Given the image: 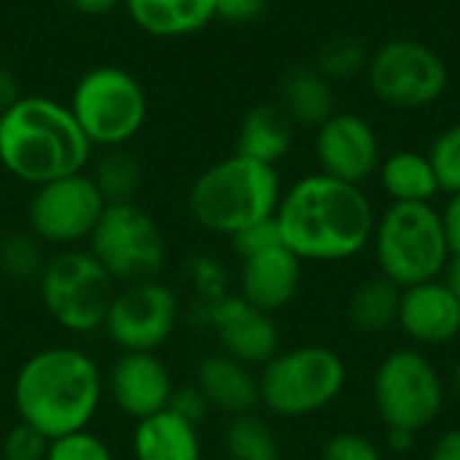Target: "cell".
<instances>
[{
  "label": "cell",
  "mask_w": 460,
  "mask_h": 460,
  "mask_svg": "<svg viewBox=\"0 0 460 460\" xmlns=\"http://www.w3.org/2000/svg\"><path fill=\"white\" fill-rule=\"evenodd\" d=\"M275 224L302 261H348L372 245L377 213L364 186L310 172L283 189Z\"/></svg>",
  "instance_id": "6da1fadb"
},
{
  "label": "cell",
  "mask_w": 460,
  "mask_h": 460,
  "mask_svg": "<svg viewBox=\"0 0 460 460\" xmlns=\"http://www.w3.org/2000/svg\"><path fill=\"white\" fill-rule=\"evenodd\" d=\"M372 251L380 275L399 288L442 278L453 259L434 202H391L377 216Z\"/></svg>",
  "instance_id": "5b68a950"
},
{
  "label": "cell",
  "mask_w": 460,
  "mask_h": 460,
  "mask_svg": "<svg viewBox=\"0 0 460 460\" xmlns=\"http://www.w3.org/2000/svg\"><path fill=\"white\" fill-rule=\"evenodd\" d=\"M46 460H116V456L100 434H94L92 429H81L49 439Z\"/></svg>",
  "instance_id": "4dcf8cb0"
},
{
  "label": "cell",
  "mask_w": 460,
  "mask_h": 460,
  "mask_svg": "<svg viewBox=\"0 0 460 460\" xmlns=\"http://www.w3.org/2000/svg\"><path fill=\"white\" fill-rule=\"evenodd\" d=\"M321 460H385V456L375 439L356 431H342L326 439Z\"/></svg>",
  "instance_id": "836d02e7"
},
{
  "label": "cell",
  "mask_w": 460,
  "mask_h": 460,
  "mask_svg": "<svg viewBox=\"0 0 460 460\" xmlns=\"http://www.w3.org/2000/svg\"><path fill=\"white\" fill-rule=\"evenodd\" d=\"M429 159L437 170L439 178V189L442 194H458L460 191V121L450 124L447 129H442L431 148H429Z\"/></svg>",
  "instance_id": "f546056e"
},
{
  "label": "cell",
  "mask_w": 460,
  "mask_h": 460,
  "mask_svg": "<svg viewBox=\"0 0 460 460\" xmlns=\"http://www.w3.org/2000/svg\"><path fill=\"white\" fill-rule=\"evenodd\" d=\"M135 460H202V434L170 410H162L135 423L132 431Z\"/></svg>",
  "instance_id": "7402d4cb"
},
{
  "label": "cell",
  "mask_w": 460,
  "mask_h": 460,
  "mask_svg": "<svg viewBox=\"0 0 460 460\" xmlns=\"http://www.w3.org/2000/svg\"><path fill=\"white\" fill-rule=\"evenodd\" d=\"M35 288L46 315L62 332L89 337L102 332L119 283L89 248H62L49 253Z\"/></svg>",
  "instance_id": "52a82bcc"
},
{
  "label": "cell",
  "mask_w": 460,
  "mask_h": 460,
  "mask_svg": "<svg viewBox=\"0 0 460 460\" xmlns=\"http://www.w3.org/2000/svg\"><path fill=\"white\" fill-rule=\"evenodd\" d=\"M186 280L199 294V302H213V299H221L229 294L226 291L229 288V272H226L224 261L216 256H208V253L194 256L186 264Z\"/></svg>",
  "instance_id": "1f68e13d"
},
{
  "label": "cell",
  "mask_w": 460,
  "mask_h": 460,
  "mask_svg": "<svg viewBox=\"0 0 460 460\" xmlns=\"http://www.w3.org/2000/svg\"><path fill=\"white\" fill-rule=\"evenodd\" d=\"M86 172L105 205L137 202V194L143 189V162L129 151V146L102 148L100 156H92Z\"/></svg>",
  "instance_id": "484cf974"
},
{
  "label": "cell",
  "mask_w": 460,
  "mask_h": 460,
  "mask_svg": "<svg viewBox=\"0 0 460 460\" xmlns=\"http://www.w3.org/2000/svg\"><path fill=\"white\" fill-rule=\"evenodd\" d=\"M175 388L170 367L156 353H119L105 372V396L132 423L167 410Z\"/></svg>",
  "instance_id": "2e32d148"
},
{
  "label": "cell",
  "mask_w": 460,
  "mask_h": 460,
  "mask_svg": "<svg viewBox=\"0 0 460 460\" xmlns=\"http://www.w3.org/2000/svg\"><path fill=\"white\" fill-rule=\"evenodd\" d=\"M105 399V372L75 345L35 350L11 385L16 420L38 429L46 439L89 429Z\"/></svg>",
  "instance_id": "7a4b0ae2"
},
{
  "label": "cell",
  "mask_w": 460,
  "mask_h": 460,
  "mask_svg": "<svg viewBox=\"0 0 460 460\" xmlns=\"http://www.w3.org/2000/svg\"><path fill=\"white\" fill-rule=\"evenodd\" d=\"M194 385L202 391L213 412L237 418L259 407V372L221 350L199 358L194 369Z\"/></svg>",
  "instance_id": "d6986e66"
},
{
  "label": "cell",
  "mask_w": 460,
  "mask_h": 460,
  "mask_svg": "<svg viewBox=\"0 0 460 460\" xmlns=\"http://www.w3.org/2000/svg\"><path fill=\"white\" fill-rule=\"evenodd\" d=\"M429 460H460V429L445 431L434 442V447L429 453Z\"/></svg>",
  "instance_id": "f35d334b"
},
{
  "label": "cell",
  "mask_w": 460,
  "mask_h": 460,
  "mask_svg": "<svg viewBox=\"0 0 460 460\" xmlns=\"http://www.w3.org/2000/svg\"><path fill=\"white\" fill-rule=\"evenodd\" d=\"M415 437L418 434H410V431H388V447L399 456L410 453L415 447Z\"/></svg>",
  "instance_id": "b9f144b4"
},
{
  "label": "cell",
  "mask_w": 460,
  "mask_h": 460,
  "mask_svg": "<svg viewBox=\"0 0 460 460\" xmlns=\"http://www.w3.org/2000/svg\"><path fill=\"white\" fill-rule=\"evenodd\" d=\"M49 253L30 229L0 234V275L11 283H38Z\"/></svg>",
  "instance_id": "83f0119b"
},
{
  "label": "cell",
  "mask_w": 460,
  "mask_h": 460,
  "mask_svg": "<svg viewBox=\"0 0 460 460\" xmlns=\"http://www.w3.org/2000/svg\"><path fill=\"white\" fill-rule=\"evenodd\" d=\"M399 326L420 348L450 345L460 337L458 296L442 278L402 288Z\"/></svg>",
  "instance_id": "e0dca14e"
},
{
  "label": "cell",
  "mask_w": 460,
  "mask_h": 460,
  "mask_svg": "<svg viewBox=\"0 0 460 460\" xmlns=\"http://www.w3.org/2000/svg\"><path fill=\"white\" fill-rule=\"evenodd\" d=\"M270 8V0H216V19L224 24H253Z\"/></svg>",
  "instance_id": "8d00e7d4"
},
{
  "label": "cell",
  "mask_w": 460,
  "mask_h": 460,
  "mask_svg": "<svg viewBox=\"0 0 460 460\" xmlns=\"http://www.w3.org/2000/svg\"><path fill=\"white\" fill-rule=\"evenodd\" d=\"M89 251L121 286L159 278L170 256L159 221L137 202L105 205Z\"/></svg>",
  "instance_id": "8fae6325"
},
{
  "label": "cell",
  "mask_w": 460,
  "mask_h": 460,
  "mask_svg": "<svg viewBox=\"0 0 460 460\" xmlns=\"http://www.w3.org/2000/svg\"><path fill=\"white\" fill-rule=\"evenodd\" d=\"M181 296L164 280H140L116 288L102 334L121 353H156L181 323Z\"/></svg>",
  "instance_id": "4fadbf2b"
},
{
  "label": "cell",
  "mask_w": 460,
  "mask_h": 460,
  "mask_svg": "<svg viewBox=\"0 0 460 460\" xmlns=\"http://www.w3.org/2000/svg\"><path fill=\"white\" fill-rule=\"evenodd\" d=\"M92 156L94 146L54 97L22 94L0 113V167L32 189L89 170Z\"/></svg>",
  "instance_id": "3957f363"
},
{
  "label": "cell",
  "mask_w": 460,
  "mask_h": 460,
  "mask_svg": "<svg viewBox=\"0 0 460 460\" xmlns=\"http://www.w3.org/2000/svg\"><path fill=\"white\" fill-rule=\"evenodd\" d=\"M67 3L84 16H102V13H111L113 8H119L124 0H67Z\"/></svg>",
  "instance_id": "60d3db41"
},
{
  "label": "cell",
  "mask_w": 460,
  "mask_h": 460,
  "mask_svg": "<svg viewBox=\"0 0 460 460\" xmlns=\"http://www.w3.org/2000/svg\"><path fill=\"white\" fill-rule=\"evenodd\" d=\"M369 51L372 49H367L364 40L356 38V35H334V38H329L318 49L313 67L326 81H332L334 86L337 84H348V81H353V78L367 73Z\"/></svg>",
  "instance_id": "f1b7e54d"
},
{
  "label": "cell",
  "mask_w": 460,
  "mask_h": 460,
  "mask_svg": "<svg viewBox=\"0 0 460 460\" xmlns=\"http://www.w3.org/2000/svg\"><path fill=\"white\" fill-rule=\"evenodd\" d=\"M22 97V92H19V81H16V75L0 62V113L8 108V105H13L16 100Z\"/></svg>",
  "instance_id": "ab89813d"
},
{
  "label": "cell",
  "mask_w": 460,
  "mask_h": 460,
  "mask_svg": "<svg viewBox=\"0 0 460 460\" xmlns=\"http://www.w3.org/2000/svg\"><path fill=\"white\" fill-rule=\"evenodd\" d=\"M377 178L391 202H434L442 194L429 154L412 148H399L383 156Z\"/></svg>",
  "instance_id": "cb8c5ba5"
},
{
  "label": "cell",
  "mask_w": 460,
  "mask_h": 460,
  "mask_svg": "<svg viewBox=\"0 0 460 460\" xmlns=\"http://www.w3.org/2000/svg\"><path fill=\"white\" fill-rule=\"evenodd\" d=\"M294 129L296 127L278 102L253 105L240 119L234 154L278 167V162L286 159L294 146Z\"/></svg>",
  "instance_id": "603a6c76"
},
{
  "label": "cell",
  "mask_w": 460,
  "mask_h": 460,
  "mask_svg": "<svg viewBox=\"0 0 460 460\" xmlns=\"http://www.w3.org/2000/svg\"><path fill=\"white\" fill-rule=\"evenodd\" d=\"M199 318L216 337L218 350L251 369H261L275 353H280V329L275 315L256 310L240 294L199 302Z\"/></svg>",
  "instance_id": "5bb4252c"
},
{
  "label": "cell",
  "mask_w": 460,
  "mask_h": 460,
  "mask_svg": "<svg viewBox=\"0 0 460 460\" xmlns=\"http://www.w3.org/2000/svg\"><path fill=\"white\" fill-rule=\"evenodd\" d=\"M278 105L294 127L318 129L329 116L337 113V86L313 65H294L280 78Z\"/></svg>",
  "instance_id": "44dd1931"
},
{
  "label": "cell",
  "mask_w": 460,
  "mask_h": 460,
  "mask_svg": "<svg viewBox=\"0 0 460 460\" xmlns=\"http://www.w3.org/2000/svg\"><path fill=\"white\" fill-rule=\"evenodd\" d=\"M345 383L348 367L334 348H280V353L259 369V404L275 418H310L334 404Z\"/></svg>",
  "instance_id": "8992f818"
},
{
  "label": "cell",
  "mask_w": 460,
  "mask_h": 460,
  "mask_svg": "<svg viewBox=\"0 0 460 460\" xmlns=\"http://www.w3.org/2000/svg\"><path fill=\"white\" fill-rule=\"evenodd\" d=\"M170 412H175L178 418H183L186 423L202 429V423L213 415V407L208 404V399L202 396V391L191 383V385H178L172 399H170Z\"/></svg>",
  "instance_id": "d590c367"
},
{
  "label": "cell",
  "mask_w": 460,
  "mask_h": 460,
  "mask_svg": "<svg viewBox=\"0 0 460 460\" xmlns=\"http://www.w3.org/2000/svg\"><path fill=\"white\" fill-rule=\"evenodd\" d=\"M442 213V226H445V237L450 245V256L460 259V191L458 194H447Z\"/></svg>",
  "instance_id": "74e56055"
},
{
  "label": "cell",
  "mask_w": 460,
  "mask_h": 460,
  "mask_svg": "<svg viewBox=\"0 0 460 460\" xmlns=\"http://www.w3.org/2000/svg\"><path fill=\"white\" fill-rule=\"evenodd\" d=\"M229 243H232V251H234L237 259H248V256H253L259 251L280 245L283 240H280V229H278L275 218H267V221H259V224L237 232Z\"/></svg>",
  "instance_id": "e575fe53"
},
{
  "label": "cell",
  "mask_w": 460,
  "mask_h": 460,
  "mask_svg": "<svg viewBox=\"0 0 460 460\" xmlns=\"http://www.w3.org/2000/svg\"><path fill=\"white\" fill-rule=\"evenodd\" d=\"M399 305H402V288L377 275L358 283L348 299V321L358 334L375 337L388 332L399 323Z\"/></svg>",
  "instance_id": "d4e9b609"
},
{
  "label": "cell",
  "mask_w": 460,
  "mask_h": 460,
  "mask_svg": "<svg viewBox=\"0 0 460 460\" xmlns=\"http://www.w3.org/2000/svg\"><path fill=\"white\" fill-rule=\"evenodd\" d=\"M445 283L453 288V294L458 296V302H460V259H450L447 272H445Z\"/></svg>",
  "instance_id": "7bdbcfd3"
},
{
  "label": "cell",
  "mask_w": 460,
  "mask_h": 460,
  "mask_svg": "<svg viewBox=\"0 0 460 460\" xmlns=\"http://www.w3.org/2000/svg\"><path fill=\"white\" fill-rule=\"evenodd\" d=\"M75 124L94 148L129 146L148 121V94L143 84L119 65L86 70L67 102Z\"/></svg>",
  "instance_id": "ba28073f"
},
{
  "label": "cell",
  "mask_w": 460,
  "mask_h": 460,
  "mask_svg": "<svg viewBox=\"0 0 460 460\" xmlns=\"http://www.w3.org/2000/svg\"><path fill=\"white\" fill-rule=\"evenodd\" d=\"M224 453L229 460H283L278 431L256 412L229 418L224 429Z\"/></svg>",
  "instance_id": "4316f807"
},
{
  "label": "cell",
  "mask_w": 460,
  "mask_h": 460,
  "mask_svg": "<svg viewBox=\"0 0 460 460\" xmlns=\"http://www.w3.org/2000/svg\"><path fill=\"white\" fill-rule=\"evenodd\" d=\"M102 210L105 199L84 170L32 189L27 202V229L46 248H81V243H89Z\"/></svg>",
  "instance_id": "7c38bea8"
},
{
  "label": "cell",
  "mask_w": 460,
  "mask_h": 460,
  "mask_svg": "<svg viewBox=\"0 0 460 460\" xmlns=\"http://www.w3.org/2000/svg\"><path fill=\"white\" fill-rule=\"evenodd\" d=\"M127 16L151 38L172 40L216 22V0H124Z\"/></svg>",
  "instance_id": "ffe728a7"
},
{
  "label": "cell",
  "mask_w": 460,
  "mask_h": 460,
  "mask_svg": "<svg viewBox=\"0 0 460 460\" xmlns=\"http://www.w3.org/2000/svg\"><path fill=\"white\" fill-rule=\"evenodd\" d=\"M280 197L283 181L278 167L229 154L194 178L186 208L199 229L232 240L237 232L275 218Z\"/></svg>",
  "instance_id": "277c9868"
},
{
  "label": "cell",
  "mask_w": 460,
  "mask_h": 460,
  "mask_svg": "<svg viewBox=\"0 0 460 460\" xmlns=\"http://www.w3.org/2000/svg\"><path fill=\"white\" fill-rule=\"evenodd\" d=\"M313 151L321 172L356 186H364L377 175L383 162V143L375 124L353 111H337L329 116L315 129Z\"/></svg>",
  "instance_id": "9a60e30c"
},
{
  "label": "cell",
  "mask_w": 460,
  "mask_h": 460,
  "mask_svg": "<svg viewBox=\"0 0 460 460\" xmlns=\"http://www.w3.org/2000/svg\"><path fill=\"white\" fill-rule=\"evenodd\" d=\"M302 286V259L291 253L283 243L240 259L237 294L261 313L286 310Z\"/></svg>",
  "instance_id": "ac0fdd59"
},
{
  "label": "cell",
  "mask_w": 460,
  "mask_h": 460,
  "mask_svg": "<svg viewBox=\"0 0 460 460\" xmlns=\"http://www.w3.org/2000/svg\"><path fill=\"white\" fill-rule=\"evenodd\" d=\"M46 450H49V439L38 429L22 420H16L3 434V442H0L3 460H46Z\"/></svg>",
  "instance_id": "d6a6232c"
},
{
  "label": "cell",
  "mask_w": 460,
  "mask_h": 460,
  "mask_svg": "<svg viewBox=\"0 0 460 460\" xmlns=\"http://www.w3.org/2000/svg\"><path fill=\"white\" fill-rule=\"evenodd\" d=\"M367 86L388 108L426 111L450 89L445 57L418 38H391L369 51Z\"/></svg>",
  "instance_id": "9c48e42d"
},
{
  "label": "cell",
  "mask_w": 460,
  "mask_h": 460,
  "mask_svg": "<svg viewBox=\"0 0 460 460\" xmlns=\"http://www.w3.org/2000/svg\"><path fill=\"white\" fill-rule=\"evenodd\" d=\"M450 380H453V391H456V396L460 399V358H458V364L453 367V375H450Z\"/></svg>",
  "instance_id": "ee69618b"
},
{
  "label": "cell",
  "mask_w": 460,
  "mask_h": 460,
  "mask_svg": "<svg viewBox=\"0 0 460 460\" xmlns=\"http://www.w3.org/2000/svg\"><path fill=\"white\" fill-rule=\"evenodd\" d=\"M375 407L388 431L420 434L434 426L447 402V385L434 361L415 350L402 348L388 353L375 369Z\"/></svg>",
  "instance_id": "30bf717a"
}]
</instances>
